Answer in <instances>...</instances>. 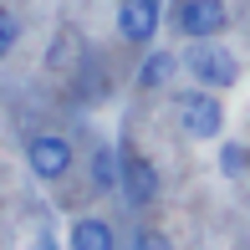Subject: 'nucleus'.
Wrapping results in <instances>:
<instances>
[{
	"instance_id": "obj_1",
	"label": "nucleus",
	"mask_w": 250,
	"mask_h": 250,
	"mask_svg": "<svg viewBox=\"0 0 250 250\" xmlns=\"http://www.w3.org/2000/svg\"><path fill=\"white\" fill-rule=\"evenodd\" d=\"M179 66L199 82V92H225V87L240 82V62L220 41H194L189 51H179Z\"/></svg>"
},
{
	"instance_id": "obj_2",
	"label": "nucleus",
	"mask_w": 250,
	"mask_h": 250,
	"mask_svg": "<svg viewBox=\"0 0 250 250\" xmlns=\"http://www.w3.org/2000/svg\"><path fill=\"white\" fill-rule=\"evenodd\" d=\"M174 118H179V128H184L189 138L214 143V138L225 133V102L214 97V92L189 87V92H174Z\"/></svg>"
},
{
	"instance_id": "obj_3",
	"label": "nucleus",
	"mask_w": 250,
	"mask_h": 250,
	"mask_svg": "<svg viewBox=\"0 0 250 250\" xmlns=\"http://www.w3.org/2000/svg\"><path fill=\"white\" fill-rule=\"evenodd\" d=\"M168 21H174V31L189 36V41H214L230 26V5H225V0H179V5L168 10Z\"/></svg>"
},
{
	"instance_id": "obj_4",
	"label": "nucleus",
	"mask_w": 250,
	"mask_h": 250,
	"mask_svg": "<svg viewBox=\"0 0 250 250\" xmlns=\"http://www.w3.org/2000/svg\"><path fill=\"white\" fill-rule=\"evenodd\" d=\"M26 164H31V174H36L41 184L66 179V174H72V164H77L72 138H62V133H36V138L26 143Z\"/></svg>"
},
{
	"instance_id": "obj_5",
	"label": "nucleus",
	"mask_w": 250,
	"mask_h": 250,
	"mask_svg": "<svg viewBox=\"0 0 250 250\" xmlns=\"http://www.w3.org/2000/svg\"><path fill=\"white\" fill-rule=\"evenodd\" d=\"M118 189H123V199H128L133 209H143V204L158 199V168H153L143 153L123 148V153H118Z\"/></svg>"
},
{
	"instance_id": "obj_6",
	"label": "nucleus",
	"mask_w": 250,
	"mask_h": 250,
	"mask_svg": "<svg viewBox=\"0 0 250 250\" xmlns=\"http://www.w3.org/2000/svg\"><path fill=\"white\" fill-rule=\"evenodd\" d=\"M164 26V0H123L118 5V36L133 46H148Z\"/></svg>"
},
{
	"instance_id": "obj_7",
	"label": "nucleus",
	"mask_w": 250,
	"mask_h": 250,
	"mask_svg": "<svg viewBox=\"0 0 250 250\" xmlns=\"http://www.w3.org/2000/svg\"><path fill=\"white\" fill-rule=\"evenodd\" d=\"M66 245L72 250H118V235H112L107 220H97V214H82V220H72V235H66Z\"/></svg>"
},
{
	"instance_id": "obj_8",
	"label": "nucleus",
	"mask_w": 250,
	"mask_h": 250,
	"mask_svg": "<svg viewBox=\"0 0 250 250\" xmlns=\"http://www.w3.org/2000/svg\"><path fill=\"white\" fill-rule=\"evenodd\" d=\"M174 72H179V56L174 51H148L143 66H138V87H143V92H158V87L174 82Z\"/></svg>"
},
{
	"instance_id": "obj_9",
	"label": "nucleus",
	"mask_w": 250,
	"mask_h": 250,
	"mask_svg": "<svg viewBox=\"0 0 250 250\" xmlns=\"http://www.w3.org/2000/svg\"><path fill=\"white\" fill-rule=\"evenodd\" d=\"M92 189H102V194H107V189H118V153H112L107 143L92 153Z\"/></svg>"
},
{
	"instance_id": "obj_10",
	"label": "nucleus",
	"mask_w": 250,
	"mask_h": 250,
	"mask_svg": "<svg viewBox=\"0 0 250 250\" xmlns=\"http://www.w3.org/2000/svg\"><path fill=\"white\" fill-rule=\"evenodd\" d=\"M245 148H240V143H225V148H220V168H225V179H240L245 174Z\"/></svg>"
},
{
	"instance_id": "obj_11",
	"label": "nucleus",
	"mask_w": 250,
	"mask_h": 250,
	"mask_svg": "<svg viewBox=\"0 0 250 250\" xmlns=\"http://www.w3.org/2000/svg\"><path fill=\"white\" fill-rule=\"evenodd\" d=\"M16 41H21V21L10 16L5 5H0V56H10V51H16Z\"/></svg>"
},
{
	"instance_id": "obj_12",
	"label": "nucleus",
	"mask_w": 250,
	"mask_h": 250,
	"mask_svg": "<svg viewBox=\"0 0 250 250\" xmlns=\"http://www.w3.org/2000/svg\"><path fill=\"white\" fill-rule=\"evenodd\" d=\"M133 250H174V245H168L164 230H148V225H143V230H133Z\"/></svg>"
},
{
	"instance_id": "obj_13",
	"label": "nucleus",
	"mask_w": 250,
	"mask_h": 250,
	"mask_svg": "<svg viewBox=\"0 0 250 250\" xmlns=\"http://www.w3.org/2000/svg\"><path fill=\"white\" fill-rule=\"evenodd\" d=\"M31 250H62V240H56V230H51V225H41V230H36Z\"/></svg>"
}]
</instances>
